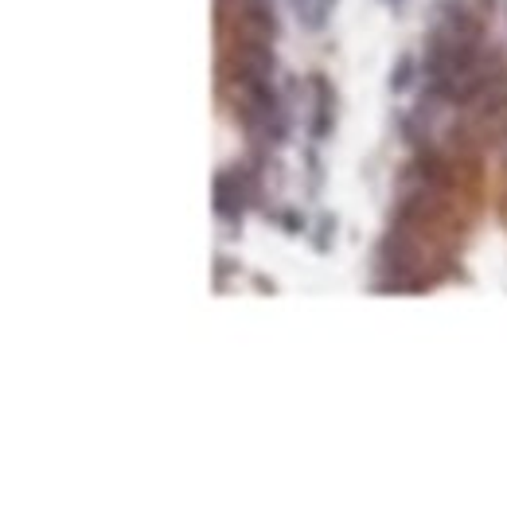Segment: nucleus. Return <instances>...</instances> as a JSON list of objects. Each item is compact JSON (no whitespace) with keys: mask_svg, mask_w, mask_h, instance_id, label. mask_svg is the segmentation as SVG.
I'll return each instance as SVG.
<instances>
[{"mask_svg":"<svg viewBox=\"0 0 507 507\" xmlns=\"http://www.w3.org/2000/svg\"><path fill=\"white\" fill-rule=\"evenodd\" d=\"M242 207H246V195L239 180L231 172H222L215 180V215L219 219H242Z\"/></svg>","mask_w":507,"mask_h":507,"instance_id":"1","label":"nucleus"},{"mask_svg":"<svg viewBox=\"0 0 507 507\" xmlns=\"http://www.w3.org/2000/svg\"><path fill=\"white\" fill-rule=\"evenodd\" d=\"M316 82V122H312V137L324 140L332 133V90H328L324 78H312Z\"/></svg>","mask_w":507,"mask_h":507,"instance_id":"2","label":"nucleus"},{"mask_svg":"<svg viewBox=\"0 0 507 507\" xmlns=\"http://www.w3.org/2000/svg\"><path fill=\"white\" fill-rule=\"evenodd\" d=\"M414 70H418V63H414V55H398V63L391 67V94H403V90H410V82H414Z\"/></svg>","mask_w":507,"mask_h":507,"instance_id":"3","label":"nucleus"},{"mask_svg":"<svg viewBox=\"0 0 507 507\" xmlns=\"http://www.w3.org/2000/svg\"><path fill=\"white\" fill-rule=\"evenodd\" d=\"M293 5H297V12H301V20L309 23V28L316 32L324 23V5L328 0H293Z\"/></svg>","mask_w":507,"mask_h":507,"instance_id":"4","label":"nucleus"},{"mask_svg":"<svg viewBox=\"0 0 507 507\" xmlns=\"http://www.w3.org/2000/svg\"><path fill=\"white\" fill-rule=\"evenodd\" d=\"M328 5H332V0H328Z\"/></svg>","mask_w":507,"mask_h":507,"instance_id":"5","label":"nucleus"}]
</instances>
